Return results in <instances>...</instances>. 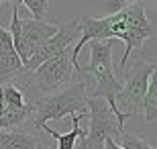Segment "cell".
<instances>
[{
    "instance_id": "1",
    "label": "cell",
    "mask_w": 157,
    "mask_h": 149,
    "mask_svg": "<svg viewBox=\"0 0 157 149\" xmlns=\"http://www.w3.org/2000/svg\"><path fill=\"white\" fill-rule=\"evenodd\" d=\"M88 94H86V82L76 80L67 88L49 94V96H41L33 100V127L37 131L49 125V120H61L65 116L74 115H84L88 116Z\"/></svg>"
},
{
    "instance_id": "2",
    "label": "cell",
    "mask_w": 157,
    "mask_h": 149,
    "mask_svg": "<svg viewBox=\"0 0 157 149\" xmlns=\"http://www.w3.org/2000/svg\"><path fill=\"white\" fill-rule=\"evenodd\" d=\"M74 72L78 69L71 61V49H65L43 61L33 72L31 80L27 82L25 94H31L35 100L41 96L55 94V92L67 88L70 84H74Z\"/></svg>"
},
{
    "instance_id": "3",
    "label": "cell",
    "mask_w": 157,
    "mask_h": 149,
    "mask_svg": "<svg viewBox=\"0 0 157 149\" xmlns=\"http://www.w3.org/2000/svg\"><path fill=\"white\" fill-rule=\"evenodd\" d=\"M153 65L155 63L141 59L122 78V86L118 90V94L114 96V106H112V112L117 115L121 127H124L127 119L143 112V100H145L147 94L149 78L153 74Z\"/></svg>"
},
{
    "instance_id": "4",
    "label": "cell",
    "mask_w": 157,
    "mask_h": 149,
    "mask_svg": "<svg viewBox=\"0 0 157 149\" xmlns=\"http://www.w3.org/2000/svg\"><path fill=\"white\" fill-rule=\"evenodd\" d=\"M88 45H90V63L80 69V74L94 76L96 86L90 96L104 98L112 108L114 96L122 86V78H117L112 68V41H90Z\"/></svg>"
},
{
    "instance_id": "5",
    "label": "cell",
    "mask_w": 157,
    "mask_h": 149,
    "mask_svg": "<svg viewBox=\"0 0 157 149\" xmlns=\"http://www.w3.org/2000/svg\"><path fill=\"white\" fill-rule=\"evenodd\" d=\"M10 6H12V18L8 25V31L12 37L14 51L25 65L57 33V25H51L47 21H35V18H21L18 17V4L12 2Z\"/></svg>"
},
{
    "instance_id": "6",
    "label": "cell",
    "mask_w": 157,
    "mask_h": 149,
    "mask_svg": "<svg viewBox=\"0 0 157 149\" xmlns=\"http://www.w3.org/2000/svg\"><path fill=\"white\" fill-rule=\"evenodd\" d=\"M88 116H90V127L86 135L80 139V149H104V141L112 139L117 141L124 133V127L118 125L117 115L112 112L110 104L104 98H96L88 94Z\"/></svg>"
},
{
    "instance_id": "7",
    "label": "cell",
    "mask_w": 157,
    "mask_h": 149,
    "mask_svg": "<svg viewBox=\"0 0 157 149\" xmlns=\"http://www.w3.org/2000/svg\"><path fill=\"white\" fill-rule=\"evenodd\" d=\"M121 10H122V29L118 33V39L124 43V53H122V59L118 63V69L124 72L133 49L141 51L143 43L151 37H155L157 31L147 18L143 2H122Z\"/></svg>"
},
{
    "instance_id": "8",
    "label": "cell",
    "mask_w": 157,
    "mask_h": 149,
    "mask_svg": "<svg viewBox=\"0 0 157 149\" xmlns=\"http://www.w3.org/2000/svg\"><path fill=\"white\" fill-rule=\"evenodd\" d=\"M82 35V23L80 18H71V21H65V23L57 25V33L53 35L51 39L47 41L45 45L41 47L39 51L25 63V72H35L43 61H47L49 57L57 55V53L65 51V49H71L76 45V39Z\"/></svg>"
},
{
    "instance_id": "9",
    "label": "cell",
    "mask_w": 157,
    "mask_h": 149,
    "mask_svg": "<svg viewBox=\"0 0 157 149\" xmlns=\"http://www.w3.org/2000/svg\"><path fill=\"white\" fill-rule=\"evenodd\" d=\"M71 119V129L67 133H57L55 129H51L49 125H45L43 129H45L49 135H51L55 141H57V149H74L78 145V139H82L86 133H84V129L80 127V123H82V119H84V115H74V116H70Z\"/></svg>"
},
{
    "instance_id": "10",
    "label": "cell",
    "mask_w": 157,
    "mask_h": 149,
    "mask_svg": "<svg viewBox=\"0 0 157 149\" xmlns=\"http://www.w3.org/2000/svg\"><path fill=\"white\" fill-rule=\"evenodd\" d=\"M41 141L25 131H0V149H37Z\"/></svg>"
},
{
    "instance_id": "11",
    "label": "cell",
    "mask_w": 157,
    "mask_h": 149,
    "mask_svg": "<svg viewBox=\"0 0 157 149\" xmlns=\"http://www.w3.org/2000/svg\"><path fill=\"white\" fill-rule=\"evenodd\" d=\"M27 94H25L23 88L14 86V84H2L0 86V102L4 104V108H10V110H18V108H25L27 106Z\"/></svg>"
},
{
    "instance_id": "12",
    "label": "cell",
    "mask_w": 157,
    "mask_h": 149,
    "mask_svg": "<svg viewBox=\"0 0 157 149\" xmlns=\"http://www.w3.org/2000/svg\"><path fill=\"white\" fill-rule=\"evenodd\" d=\"M143 115L149 123L157 120V63L153 65V74L149 78L147 94H145V100H143Z\"/></svg>"
},
{
    "instance_id": "13",
    "label": "cell",
    "mask_w": 157,
    "mask_h": 149,
    "mask_svg": "<svg viewBox=\"0 0 157 149\" xmlns=\"http://www.w3.org/2000/svg\"><path fill=\"white\" fill-rule=\"evenodd\" d=\"M23 6L33 14L35 21H45L49 8H51V2L49 0H23Z\"/></svg>"
},
{
    "instance_id": "14",
    "label": "cell",
    "mask_w": 157,
    "mask_h": 149,
    "mask_svg": "<svg viewBox=\"0 0 157 149\" xmlns=\"http://www.w3.org/2000/svg\"><path fill=\"white\" fill-rule=\"evenodd\" d=\"M118 145L122 149H157L153 145H149L145 139L137 137V135H131V133H122L121 139H118Z\"/></svg>"
},
{
    "instance_id": "15",
    "label": "cell",
    "mask_w": 157,
    "mask_h": 149,
    "mask_svg": "<svg viewBox=\"0 0 157 149\" xmlns=\"http://www.w3.org/2000/svg\"><path fill=\"white\" fill-rule=\"evenodd\" d=\"M104 149H122L117 141H112V139H106L104 141Z\"/></svg>"
},
{
    "instance_id": "16",
    "label": "cell",
    "mask_w": 157,
    "mask_h": 149,
    "mask_svg": "<svg viewBox=\"0 0 157 149\" xmlns=\"http://www.w3.org/2000/svg\"><path fill=\"white\" fill-rule=\"evenodd\" d=\"M37 149H43V145H39V147H37Z\"/></svg>"
}]
</instances>
